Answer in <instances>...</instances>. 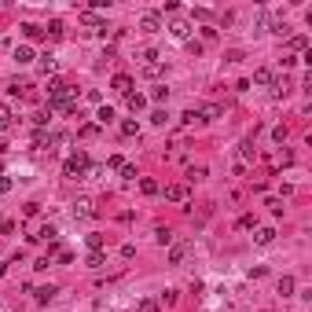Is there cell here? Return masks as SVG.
<instances>
[{
  "mask_svg": "<svg viewBox=\"0 0 312 312\" xmlns=\"http://www.w3.org/2000/svg\"><path fill=\"white\" fill-rule=\"evenodd\" d=\"M85 173H88V155L85 151H77L63 162V176H85Z\"/></svg>",
  "mask_w": 312,
  "mask_h": 312,
  "instance_id": "6da1fadb",
  "label": "cell"
},
{
  "mask_svg": "<svg viewBox=\"0 0 312 312\" xmlns=\"http://www.w3.org/2000/svg\"><path fill=\"white\" fill-rule=\"evenodd\" d=\"M140 59H143V74H147V77H155L158 70H162V66H158V52H155V48L140 52Z\"/></svg>",
  "mask_w": 312,
  "mask_h": 312,
  "instance_id": "7a4b0ae2",
  "label": "cell"
},
{
  "mask_svg": "<svg viewBox=\"0 0 312 312\" xmlns=\"http://www.w3.org/2000/svg\"><path fill=\"white\" fill-rule=\"evenodd\" d=\"M188 184H169V188H165V198H169V202H188Z\"/></svg>",
  "mask_w": 312,
  "mask_h": 312,
  "instance_id": "3957f363",
  "label": "cell"
},
{
  "mask_svg": "<svg viewBox=\"0 0 312 312\" xmlns=\"http://www.w3.org/2000/svg\"><path fill=\"white\" fill-rule=\"evenodd\" d=\"M74 217H81V221H92V217H96V206H92L88 198H77V202H74Z\"/></svg>",
  "mask_w": 312,
  "mask_h": 312,
  "instance_id": "277c9868",
  "label": "cell"
},
{
  "mask_svg": "<svg viewBox=\"0 0 312 312\" xmlns=\"http://www.w3.org/2000/svg\"><path fill=\"white\" fill-rule=\"evenodd\" d=\"M30 243H55V228H52V224H41V228L30 235Z\"/></svg>",
  "mask_w": 312,
  "mask_h": 312,
  "instance_id": "5b68a950",
  "label": "cell"
},
{
  "mask_svg": "<svg viewBox=\"0 0 312 312\" xmlns=\"http://www.w3.org/2000/svg\"><path fill=\"white\" fill-rule=\"evenodd\" d=\"M140 30H143V33H158V30H162V18H158L155 11H147V15L140 18Z\"/></svg>",
  "mask_w": 312,
  "mask_h": 312,
  "instance_id": "8992f818",
  "label": "cell"
},
{
  "mask_svg": "<svg viewBox=\"0 0 312 312\" xmlns=\"http://www.w3.org/2000/svg\"><path fill=\"white\" fill-rule=\"evenodd\" d=\"M132 85H136V81H132L129 74H114V81H110V88H118V92H121V96H129V92H132Z\"/></svg>",
  "mask_w": 312,
  "mask_h": 312,
  "instance_id": "52a82bcc",
  "label": "cell"
},
{
  "mask_svg": "<svg viewBox=\"0 0 312 312\" xmlns=\"http://www.w3.org/2000/svg\"><path fill=\"white\" fill-rule=\"evenodd\" d=\"M125 107H129V110H143V107H147V96H140V92H129V96H125Z\"/></svg>",
  "mask_w": 312,
  "mask_h": 312,
  "instance_id": "ba28073f",
  "label": "cell"
},
{
  "mask_svg": "<svg viewBox=\"0 0 312 312\" xmlns=\"http://www.w3.org/2000/svg\"><path fill=\"white\" fill-rule=\"evenodd\" d=\"M272 239H276V228H257V235H254V243H257V246H268Z\"/></svg>",
  "mask_w": 312,
  "mask_h": 312,
  "instance_id": "9c48e42d",
  "label": "cell"
},
{
  "mask_svg": "<svg viewBox=\"0 0 312 312\" xmlns=\"http://www.w3.org/2000/svg\"><path fill=\"white\" fill-rule=\"evenodd\" d=\"M33 59H37V55H33L30 44H18V48H15V63H33Z\"/></svg>",
  "mask_w": 312,
  "mask_h": 312,
  "instance_id": "30bf717a",
  "label": "cell"
},
{
  "mask_svg": "<svg viewBox=\"0 0 312 312\" xmlns=\"http://www.w3.org/2000/svg\"><path fill=\"white\" fill-rule=\"evenodd\" d=\"M55 294H59V287H52V283H48V287H41V290H37V305H48Z\"/></svg>",
  "mask_w": 312,
  "mask_h": 312,
  "instance_id": "8fae6325",
  "label": "cell"
},
{
  "mask_svg": "<svg viewBox=\"0 0 312 312\" xmlns=\"http://www.w3.org/2000/svg\"><path fill=\"white\" fill-rule=\"evenodd\" d=\"M22 33H26V41H41V37H44V30H41V26H33V22H22Z\"/></svg>",
  "mask_w": 312,
  "mask_h": 312,
  "instance_id": "7c38bea8",
  "label": "cell"
},
{
  "mask_svg": "<svg viewBox=\"0 0 312 312\" xmlns=\"http://www.w3.org/2000/svg\"><path fill=\"white\" fill-rule=\"evenodd\" d=\"M246 162H254V143H243V147H239V165H246Z\"/></svg>",
  "mask_w": 312,
  "mask_h": 312,
  "instance_id": "4fadbf2b",
  "label": "cell"
},
{
  "mask_svg": "<svg viewBox=\"0 0 312 312\" xmlns=\"http://www.w3.org/2000/svg\"><path fill=\"white\" fill-rule=\"evenodd\" d=\"M121 136H140V125L132 121V118H125L121 121Z\"/></svg>",
  "mask_w": 312,
  "mask_h": 312,
  "instance_id": "5bb4252c",
  "label": "cell"
},
{
  "mask_svg": "<svg viewBox=\"0 0 312 312\" xmlns=\"http://www.w3.org/2000/svg\"><path fill=\"white\" fill-rule=\"evenodd\" d=\"M279 294H283V297L294 294V276H283V279H279Z\"/></svg>",
  "mask_w": 312,
  "mask_h": 312,
  "instance_id": "9a60e30c",
  "label": "cell"
},
{
  "mask_svg": "<svg viewBox=\"0 0 312 312\" xmlns=\"http://www.w3.org/2000/svg\"><path fill=\"white\" fill-rule=\"evenodd\" d=\"M140 191H143V195H158V180L143 176V180H140Z\"/></svg>",
  "mask_w": 312,
  "mask_h": 312,
  "instance_id": "2e32d148",
  "label": "cell"
},
{
  "mask_svg": "<svg viewBox=\"0 0 312 312\" xmlns=\"http://www.w3.org/2000/svg\"><path fill=\"white\" fill-rule=\"evenodd\" d=\"M136 312H158V297H143V301L136 305Z\"/></svg>",
  "mask_w": 312,
  "mask_h": 312,
  "instance_id": "e0dca14e",
  "label": "cell"
},
{
  "mask_svg": "<svg viewBox=\"0 0 312 312\" xmlns=\"http://www.w3.org/2000/svg\"><path fill=\"white\" fill-rule=\"evenodd\" d=\"M188 33H191V26H188V22H173V37H180V41H188Z\"/></svg>",
  "mask_w": 312,
  "mask_h": 312,
  "instance_id": "ac0fdd59",
  "label": "cell"
},
{
  "mask_svg": "<svg viewBox=\"0 0 312 312\" xmlns=\"http://www.w3.org/2000/svg\"><path fill=\"white\" fill-rule=\"evenodd\" d=\"M290 48H294V52H305V48H309V37H305V33H297V37H290Z\"/></svg>",
  "mask_w": 312,
  "mask_h": 312,
  "instance_id": "d6986e66",
  "label": "cell"
},
{
  "mask_svg": "<svg viewBox=\"0 0 312 312\" xmlns=\"http://www.w3.org/2000/svg\"><path fill=\"white\" fill-rule=\"evenodd\" d=\"M198 114H202V121H213V118H221V107H213V103H209V107H202Z\"/></svg>",
  "mask_w": 312,
  "mask_h": 312,
  "instance_id": "ffe728a7",
  "label": "cell"
},
{
  "mask_svg": "<svg viewBox=\"0 0 312 312\" xmlns=\"http://www.w3.org/2000/svg\"><path fill=\"white\" fill-rule=\"evenodd\" d=\"M44 37H63V22H59V18H52L48 30H44Z\"/></svg>",
  "mask_w": 312,
  "mask_h": 312,
  "instance_id": "44dd1931",
  "label": "cell"
},
{
  "mask_svg": "<svg viewBox=\"0 0 312 312\" xmlns=\"http://www.w3.org/2000/svg\"><path fill=\"white\" fill-rule=\"evenodd\" d=\"M254 81H257V85L264 88V85H272L276 77H272V70H257V74H254Z\"/></svg>",
  "mask_w": 312,
  "mask_h": 312,
  "instance_id": "7402d4cb",
  "label": "cell"
},
{
  "mask_svg": "<svg viewBox=\"0 0 312 312\" xmlns=\"http://www.w3.org/2000/svg\"><path fill=\"white\" fill-rule=\"evenodd\" d=\"M118 173H121V180H136V176H140V173H136V165H129V162H125Z\"/></svg>",
  "mask_w": 312,
  "mask_h": 312,
  "instance_id": "603a6c76",
  "label": "cell"
},
{
  "mask_svg": "<svg viewBox=\"0 0 312 312\" xmlns=\"http://www.w3.org/2000/svg\"><path fill=\"white\" fill-rule=\"evenodd\" d=\"M96 118H99V125H107V121H114V110H110V107H99Z\"/></svg>",
  "mask_w": 312,
  "mask_h": 312,
  "instance_id": "cb8c5ba5",
  "label": "cell"
},
{
  "mask_svg": "<svg viewBox=\"0 0 312 312\" xmlns=\"http://www.w3.org/2000/svg\"><path fill=\"white\" fill-rule=\"evenodd\" d=\"M103 261H107V257H103V250H92V254H88V268H99Z\"/></svg>",
  "mask_w": 312,
  "mask_h": 312,
  "instance_id": "d4e9b609",
  "label": "cell"
},
{
  "mask_svg": "<svg viewBox=\"0 0 312 312\" xmlns=\"http://www.w3.org/2000/svg\"><path fill=\"white\" fill-rule=\"evenodd\" d=\"M155 239L162 243V246H169V243H173V231H169V228H158V231H155Z\"/></svg>",
  "mask_w": 312,
  "mask_h": 312,
  "instance_id": "484cf974",
  "label": "cell"
},
{
  "mask_svg": "<svg viewBox=\"0 0 312 312\" xmlns=\"http://www.w3.org/2000/svg\"><path fill=\"white\" fill-rule=\"evenodd\" d=\"M184 261V246H169V264H180Z\"/></svg>",
  "mask_w": 312,
  "mask_h": 312,
  "instance_id": "4316f807",
  "label": "cell"
},
{
  "mask_svg": "<svg viewBox=\"0 0 312 312\" xmlns=\"http://www.w3.org/2000/svg\"><path fill=\"white\" fill-rule=\"evenodd\" d=\"M202 176H206V165H191L188 169V180H202Z\"/></svg>",
  "mask_w": 312,
  "mask_h": 312,
  "instance_id": "83f0119b",
  "label": "cell"
},
{
  "mask_svg": "<svg viewBox=\"0 0 312 312\" xmlns=\"http://www.w3.org/2000/svg\"><path fill=\"white\" fill-rule=\"evenodd\" d=\"M41 70H44V74H55V59H52V55H41Z\"/></svg>",
  "mask_w": 312,
  "mask_h": 312,
  "instance_id": "f1b7e54d",
  "label": "cell"
},
{
  "mask_svg": "<svg viewBox=\"0 0 312 312\" xmlns=\"http://www.w3.org/2000/svg\"><path fill=\"white\" fill-rule=\"evenodd\" d=\"M88 250H103V235H99V231L88 235Z\"/></svg>",
  "mask_w": 312,
  "mask_h": 312,
  "instance_id": "f546056e",
  "label": "cell"
},
{
  "mask_svg": "<svg viewBox=\"0 0 312 312\" xmlns=\"http://www.w3.org/2000/svg\"><path fill=\"white\" fill-rule=\"evenodd\" d=\"M272 140H276V143L287 140V125H276V129H272Z\"/></svg>",
  "mask_w": 312,
  "mask_h": 312,
  "instance_id": "4dcf8cb0",
  "label": "cell"
},
{
  "mask_svg": "<svg viewBox=\"0 0 312 312\" xmlns=\"http://www.w3.org/2000/svg\"><path fill=\"white\" fill-rule=\"evenodd\" d=\"M8 125H11V110H8V107H0V132L8 129Z\"/></svg>",
  "mask_w": 312,
  "mask_h": 312,
  "instance_id": "1f68e13d",
  "label": "cell"
},
{
  "mask_svg": "<svg viewBox=\"0 0 312 312\" xmlns=\"http://www.w3.org/2000/svg\"><path fill=\"white\" fill-rule=\"evenodd\" d=\"M254 224H257L254 213H243V217H239V228H254Z\"/></svg>",
  "mask_w": 312,
  "mask_h": 312,
  "instance_id": "d6a6232c",
  "label": "cell"
},
{
  "mask_svg": "<svg viewBox=\"0 0 312 312\" xmlns=\"http://www.w3.org/2000/svg\"><path fill=\"white\" fill-rule=\"evenodd\" d=\"M158 305H176V290H165V294L158 297Z\"/></svg>",
  "mask_w": 312,
  "mask_h": 312,
  "instance_id": "836d02e7",
  "label": "cell"
},
{
  "mask_svg": "<svg viewBox=\"0 0 312 312\" xmlns=\"http://www.w3.org/2000/svg\"><path fill=\"white\" fill-rule=\"evenodd\" d=\"M151 99H155V103H165V99H169V88H155V92H151Z\"/></svg>",
  "mask_w": 312,
  "mask_h": 312,
  "instance_id": "e575fe53",
  "label": "cell"
},
{
  "mask_svg": "<svg viewBox=\"0 0 312 312\" xmlns=\"http://www.w3.org/2000/svg\"><path fill=\"white\" fill-rule=\"evenodd\" d=\"M195 121H202V114H198V110H188V114H184V125H195Z\"/></svg>",
  "mask_w": 312,
  "mask_h": 312,
  "instance_id": "d590c367",
  "label": "cell"
},
{
  "mask_svg": "<svg viewBox=\"0 0 312 312\" xmlns=\"http://www.w3.org/2000/svg\"><path fill=\"white\" fill-rule=\"evenodd\" d=\"M107 165H110V169H121L125 158H121V155H110V158H107Z\"/></svg>",
  "mask_w": 312,
  "mask_h": 312,
  "instance_id": "8d00e7d4",
  "label": "cell"
},
{
  "mask_svg": "<svg viewBox=\"0 0 312 312\" xmlns=\"http://www.w3.org/2000/svg\"><path fill=\"white\" fill-rule=\"evenodd\" d=\"M121 257H125V261H129V257H136V246H132V243H125V246H121Z\"/></svg>",
  "mask_w": 312,
  "mask_h": 312,
  "instance_id": "74e56055",
  "label": "cell"
},
{
  "mask_svg": "<svg viewBox=\"0 0 312 312\" xmlns=\"http://www.w3.org/2000/svg\"><path fill=\"white\" fill-rule=\"evenodd\" d=\"M165 118H169L165 110H155V114H151V121H155V125H165Z\"/></svg>",
  "mask_w": 312,
  "mask_h": 312,
  "instance_id": "f35d334b",
  "label": "cell"
},
{
  "mask_svg": "<svg viewBox=\"0 0 312 312\" xmlns=\"http://www.w3.org/2000/svg\"><path fill=\"white\" fill-rule=\"evenodd\" d=\"M11 191V176H0V195H8Z\"/></svg>",
  "mask_w": 312,
  "mask_h": 312,
  "instance_id": "ab89813d",
  "label": "cell"
},
{
  "mask_svg": "<svg viewBox=\"0 0 312 312\" xmlns=\"http://www.w3.org/2000/svg\"><path fill=\"white\" fill-rule=\"evenodd\" d=\"M11 231H15V224H11V221H0V235H11Z\"/></svg>",
  "mask_w": 312,
  "mask_h": 312,
  "instance_id": "60d3db41",
  "label": "cell"
}]
</instances>
